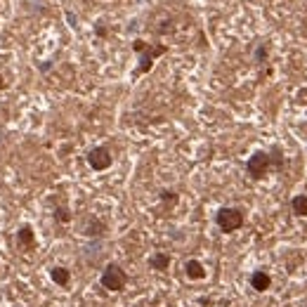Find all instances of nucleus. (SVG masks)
Returning <instances> with one entry per match:
<instances>
[{
    "label": "nucleus",
    "mask_w": 307,
    "mask_h": 307,
    "mask_svg": "<svg viewBox=\"0 0 307 307\" xmlns=\"http://www.w3.org/2000/svg\"><path fill=\"white\" fill-rule=\"evenodd\" d=\"M102 286L106 288V291H114V293H118V291H123L128 284V274L121 269V267L116 265V263H111V265L104 267V272H102Z\"/></svg>",
    "instance_id": "1"
},
{
    "label": "nucleus",
    "mask_w": 307,
    "mask_h": 307,
    "mask_svg": "<svg viewBox=\"0 0 307 307\" xmlns=\"http://www.w3.org/2000/svg\"><path fill=\"white\" fill-rule=\"evenodd\" d=\"M215 222L224 234H232L244 224V213L239 208H220L218 215H215Z\"/></svg>",
    "instance_id": "2"
},
{
    "label": "nucleus",
    "mask_w": 307,
    "mask_h": 307,
    "mask_svg": "<svg viewBox=\"0 0 307 307\" xmlns=\"http://www.w3.org/2000/svg\"><path fill=\"white\" fill-rule=\"evenodd\" d=\"M269 168H272V156L265 154V151H255L253 156L248 159V163H246V170H248V175L253 180L265 177L267 173H269Z\"/></svg>",
    "instance_id": "3"
},
{
    "label": "nucleus",
    "mask_w": 307,
    "mask_h": 307,
    "mask_svg": "<svg viewBox=\"0 0 307 307\" xmlns=\"http://www.w3.org/2000/svg\"><path fill=\"white\" fill-rule=\"evenodd\" d=\"M166 50H168L166 45H154V47H151V45L147 43V45H144V50H139V54H142V57H139L137 74H147L149 69L154 66V59H156L159 54H163Z\"/></svg>",
    "instance_id": "4"
},
{
    "label": "nucleus",
    "mask_w": 307,
    "mask_h": 307,
    "mask_svg": "<svg viewBox=\"0 0 307 307\" xmlns=\"http://www.w3.org/2000/svg\"><path fill=\"white\" fill-rule=\"evenodd\" d=\"M111 151L106 147H95L90 154H88V163H90V168L92 170H106L111 166Z\"/></svg>",
    "instance_id": "5"
},
{
    "label": "nucleus",
    "mask_w": 307,
    "mask_h": 307,
    "mask_svg": "<svg viewBox=\"0 0 307 307\" xmlns=\"http://www.w3.org/2000/svg\"><path fill=\"white\" fill-rule=\"evenodd\" d=\"M251 286H253L258 293H265V291H269V286H272V276L267 274V272H263V269H258V272L251 274Z\"/></svg>",
    "instance_id": "6"
},
{
    "label": "nucleus",
    "mask_w": 307,
    "mask_h": 307,
    "mask_svg": "<svg viewBox=\"0 0 307 307\" xmlns=\"http://www.w3.org/2000/svg\"><path fill=\"white\" fill-rule=\"evenodd\" d=\"M184 274L189 276V279H194V281H199V279H206V267H203L199 260H187Z\"/></svg>",
    "instance_id": "7"
},
{
    "label": "nucleus",
    "mask_w": 307,
    "mask_h": 307,
    "mask_svg": "<svg viewBox=\"0 0 307 307\" xmlns=\"http://www.w3.org/2000/svg\"><path fill=\"white\" fill-rule=\"evenodd\" d=\"M17 244H19V248H24V251L33 248V244H36V234H33L31 227H21L19 234H17Z\"/></svg>",
    "instance_id": "8"
},
{
    "label": "nucleus",
    "mask_w": 307,
    "mask_h": 307,
    "mask_svg": "<svg viewBox=\"0 0 307 307\" xmlns=\"http://www.w3.org/2000/svg\"><path fill=\"white\" fill-rule=\"evenodd\" d=\"M149 267L151 269H156V272H163V269H168L170 267V255L168 253H154L149 258Z\"/></svg>",
    "instance_id": "9"
},
{
    "label": "nucleus",
    "mask_w": 307,
    "mask_h": 307,
    "mask_svg": "<svg viewBox=\"0 0 307 307\" xmlns=\"http://www.w3.org/2000/svg\"><path fill=\"white\" fill-rule=\"evenodd\" d=\"M50 279H52L57 286H66V284L71 281V272H69L66 267H52V269H50Z\"/></svg>",
    "instance_id": "10"
},
{
    "label": "nucleus",
    "mask_w": 307,
    "mask_h": 307,
    "mask_svg": "<svg viewBox=\"0 0 307 307\" xmlns=\"http://www.w3.org/2000/svg\"><path fill=\"white\" fill-rule=\"evenodd\" d=\"M291 208L296 215H307V194H298L291 199Z\"/></svg>",
    "instance_id": "11"
},
{
    "label": "nucleus",
    "mask_w": 307,
    "mask_h": 307,
    "mask_svg": "<svg viewBox=\"0 0 307 307\" xmlns=\"http://www.w3.org/2000/svg\"><path fill=\"white\" fill-rule=\"evenodd\" d=\"M54 218H57V222H69V220H71V213H69V208H57V215H54Z\"/></svg>",
    "instance_id": "12"
},
{
    "label": "nucleus",
    "mask_w": 307,
    "mask_h": 307,
    "mask_svg": "<svg viewBox=\"0 0 307 307\" xmlns=\"http://www.w3.org/2000/svg\"><path fill=\"white\" fill-rule=\"evenodd\" d=\"M161 199H163V201H168V203H175V201H177L175 191H163V194H161Z\"/></svg>",
    "instance_id": "13"
},
{
    "label": "nucleus",
    "mask_w": 307,
    "mask_h": 307,
    "mask_svg": "<svg viewBox=\"0 0 307 307\" xmlns=\"http://www.w3.org/2000/svg\"><path fill=\"white\" fill-rule=\"evenodd\" d=\"M255 57H258V62H265L267 50H265V47H258V52H255Z\"/></svg>",
    "instance_id": "14"
},
{
    "label": "nucleus",
    "mask_w": 307,
    "mask_h": 307,
    "mask_svg": "<svg viewBox=\"0 0 307 307\" xmlns=\"http://www.w3.org/2000/svg\"><path fill=\"white\" fill-rule=\"evenodd\" d=\"M2 88H5V78L0 76V90H2Z\"/></svg>",
    "instance_id": "15"
}]
</instances>
